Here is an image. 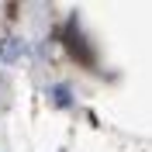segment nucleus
Here are the masks:
<instances>
[{
	"instance_id": "1",
	"label": "nucleus",
	"mask_w": 152,
	"mask_h": 152,
	"mask_svg": "<svg viewBox=\"0 0 152 152\" xmlns=\"http://www.w3.org/2000/svg\"><path fill=\"white\" fill-rule=\"evenodd\" d=\"M18 56H21V42H18V38H4V42H0V59L14 62Z\"/></svg>"
},
{
	"instance_id": "2",
	"label": "nucleus",
	"mask_w": 152,
	"mask_h": 152,
	"mask_svg": "<svg viewBox=\"0 0 152 152\" xmlns=\"http://www.w3.org/2000/svg\"><path fill=\"white\" fill-rule=\"evenodd\" d=\"M52 100H56L59 107H69V104H73V94H69V86H56V90H52Z\"/></svg>"
}]
</instances>
